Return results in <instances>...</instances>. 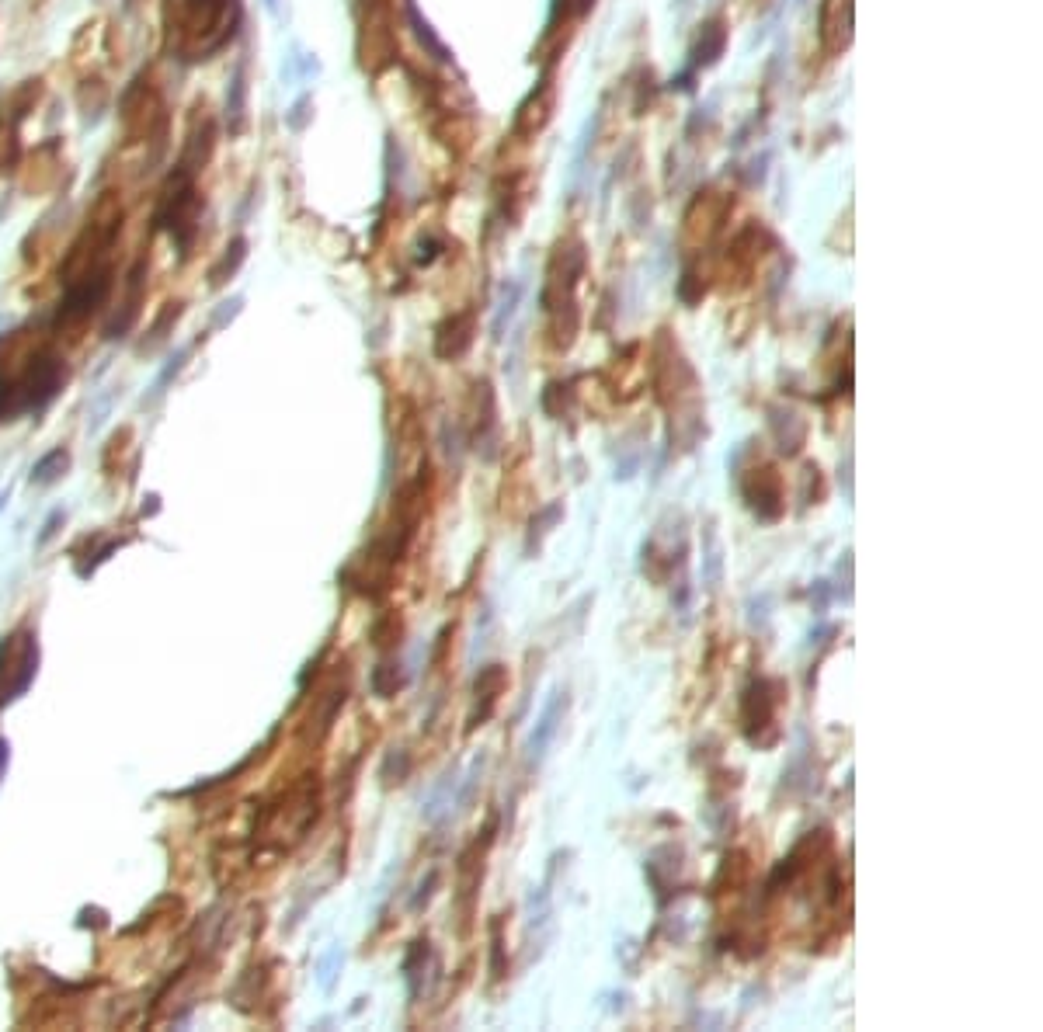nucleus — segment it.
Segmentation results:
<instances>
[{"mask_svg": "<svg viewBox=\"0 0 1043 1032\" xmlns=\"http://www.w3.org/2000/svg\"><path fill=\"white\" fill-rule=\"evenodd\" d=\"M581 275H585V251L581 244L574 247H560L553 254V265H550V278H546V289H543V310L550 317V334L557 341V348H571L574 331H578V299H574V289H578Z\"/></svg>", "mask_w": 1043, "mask_h": 1032, "instance_id": "obj_1", "label": "nucleus"}, {"mask_svg": "<svg viewBox=\"0 0 1043 1032\" xmlns=\"http://www.w3.org/2000/svg\"><path fill=\"white\" fill-rule=\"evenodd\" d=\"M786 685L779 678H755L745 695H741V730L748 744L755 748H772L779 741V706H783Z\"/></svg>", "mask_w": 1043, "mask_h": 1032, "instance_id": "obj_2", "label": "nucleus"}, {"mask_svg": "<svg viewBox=\"0 0 1043 1032\" xmlns=\"http://www.w3.org/2000/svg\"><path fill=\"white\" fill-rule=\"evenodd\" d=\"M738 473V487L741 497H745L748 511L758 518V522L772 525L783 518L786 511V494H783V477L772 463H751L748 470H734Z\"/></svg>", "mask_w": 1043, "mask_h": 1032, "instance_id": "obj_3", "label": "nucleus"}, {"mask_svg": "<svg viewBox=\"0 0 1043 1032\" xmlns=\"http://www.w3.org/2000/svg\"><path fill=\"white\" fill-rule=\"evenodd\" d=\"M505 688H508L505 664H487V668H480L477 682H473V709L470 716H466V734H473V730L491 720L501 695H505Z\"/></svg>", "mask_w": 1043, "mask_h": 1032, "instance_id": "obj_4", "label": "nucleus"}, {"mask_svg": "<svg viewBox=\"0 0 1043 1032\" xmlns=\"http://www.w3.org/2000/svg\"><path fill=\"white\" fill-rule=\"evenodd\" d=\"M567 702H571V699H567V688H553L550 702L543 706V713H539V720H536V727H532L529 741H525V761H529V768L539 765V761L546 758L553 737L560 734V723H564V716H567Z\"/></svg>", "mask_w": 1043, "mask_h": 1032, "instance_id": "obj_5", "label": "nucleus"}, {"mask_svg": "<svg viewBox=\"0 0 1043 1032\" xmlns=\"http://www.w3.org/2000/svg\"><path fill=\"white\" fill-rule=\"evenodd\" d=\"M480 414H477V424H473V449L480 452V459L484 463H494L498 459V449H501V424H498V404H494V393H491V383H480Z\"/></svg>", "mask_w": 1043, "mask_h": 1032, "instance_id": "obj_6", "label": "nucleus"}, {"mask_svg": "<svg viewBox=\"0 0 1043 1032\" xmlns=\"http://www.w3.org/2000/svg\"><path fill=\"white\" fill-rule=\"evenodd\" d=\"M852 39V0H824L821 4V42L831 53H842Z\"/></svg>", "mask_w": 1043, "mask_h": 1032, "instance_id": "obj_7", "label": "nucleus"}, {"mask_svg": "<svg viewBox=\"0 0 1043 1032\" xmlns=\"http://www.w3.org/2000/svg\"><path fill=\"white\" fill-rule=\"evenodd\" d=\"M769 431H772V442L783 456H797L807 442V424L804 417L790 407H769Z\"/></svg>", "mask_w": 1043, "mask_h": 1032, "instance_id": "obj_8", "label": "nucleus"}, {"mask_svg": "<svg viewBox=\"0 0 1043 1032\" xmlns=\"http://www.w3.org/2000/svg\"><path fill=\"white\" fill-rule=\"evenodd\" d=\"M473 341V317L463 313V317H452L439 327V341H435V351L442 358H459Z\"/></svg>", "mask_w": 1043, "mask_h": 1032, "instance_id": "obj_9", "label": "nucleus"}, {"mask_svg": "<svg viewBox=\"0 0 1043 1032\" xmlns=\"http://www.w3.org/2000/svg\"><path fill=\"white\" fill-rule=\"evenodd\" d=\"M373 692L379 695V699H390V695H397L400 688H404V671H400V661H379L373 668Z\"/></svg>", "mask_w": 1043, "mask_h": 1032, "instance_id": "obj_10", "label": "nucleus"}, {"mask_svg": "<svg viewBox=\"0 0 1043 1032\" xmlns=\"http://www.w3.org/2000/svg\"><path fill=\"white\" fill-rule=\"evenodd\" d=\"M560 515H564V504H560V501L546 504V508L539 511V515H532V522H529V539H525V553H536V550H539V539H543L546 532H550L553 525L560 522Z\"/></svg>", "mask_w": 1043, "mask_h": 1032, "instance_id": "obj_11", "label": "nucleus"}, {"mask_svg": "<svg viewBox=\"0 0 1043 1032\" xmlns=\"http://www.w3.org/2000/svg\"><path fill=\"white\" fill-rule=\"evenodd\" d=\"M428 956H432L428 939H418L404 960V977H407V984H411V998H418L421 994V973H425V966H428Z\"/></svg>", "mask_w": 1043, "mask_h": 1032, "instance_id": "obj_12", "label": "nucleus"}, {"mask_svg": "<svg viewBox=\"0 0 1043 1032\" xmlns=\"http://www.w3.org/2000/svg\"><path fill=\"white\" fill-rule=\"evenodd\" d=\"M720 574H724V556L713 532H706V588H720Z\"/></svg>", "mask_w": 1043, "mask_h": 1032, "instance_id": "obj_13", "label": "nucleus"}, {"mask_svg": "<svg viewBox=\"0 0 1043 1032\" xmlns=\"http://www.w3.org/2000/svg\"><path fill=\"white\" fill-rule=\"evenodd\" d=\"M67 463H70V459H67V452H63V449L49 452V456L42 459L39 466H35V480H39V483H53L63 470H67Z\"/></svg>", "mask_w": 1043, "mask_h": 1032, "instance_id": "obj_14", "label": "nucleus"}, {"mask_svg": "<svg viewBox=\"0 0 1043 1032\" xmlns=\"http://www.w3.org/2000/svg\"><path fill=\"white\" fill-rule=\"evenodd\" d=\"M491 973H494V980H505V973H508L505 939H501V918L491 925Z\"/></svg>", "mask_w": 1043, "mask_h": 1032, "instance_id": "obj_15", "label": "nucleus"}, {"mask_svg": "<svg viewBox=\"0 0 1043 1032\" xmlns=\"http://www.w3.org/2000/svg\"><path fill=\"white\" fill-rule=\"evenodd\" d=\"M397 636H400V622H397V616H386V619L376 622V629H373L376 647H390V643H397Z\"/></svg>", "mask_w": 1043, "mask_h": 1032, "instance_id": "obj_16", "label": "nucleus"}, {"mask_svg": "<svg viewBox=\"0 0 1043 1032\" xmlns=\"http://www.w3.org/2000/svg\"><path fill=\"white\" fill-rule=\"evenodd\" d=\"M435 883H439V873H428V880L421 883V887H418V894H414V900H411V911H421V907H425L428 900H432Z\"/></svg>", "mask_w": 1043, "mask_h": 1032, "instance_id": "obj_17", "label": "nucleus"}, {"mask_svg": "<svg viewBox=\"0 0 1043 1032\" xmlns=\"http://www.w3.org/2000/svg\"><path fill=\"white\" fill-rule=\"evenodd\" d=\"M828 595H831V591H828V581H818V584H814V591H811L814 612H824V605H828Z\"/></svg>", "mask_w": 1043, "mask_h": 1032, "instance_id": "obj_18", "label": "nucleus"}, {"mask_svg": "<svg viewBox=\"0 0 1043 1032\" xmlns=\"http://www.w3.org/2000/svg\"><path fill=\"white\" fill-rule=\"evenodd\" d=\"M4 755H7V751H4V744H0V765H4Z\"/></svg>", "mask_w": 1043, "mask_h": 1032, "instance_id": "obj_19", "label": "nucleus"}]
</instances>
